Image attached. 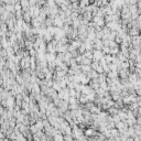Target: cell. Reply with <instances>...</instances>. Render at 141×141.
Here are the masks:
<instances>
[{
    "instance_id": "2",
    "label": "cell",
    "mask_w": 141,
    "mask_h": 141,
    "mask_svg": "<svg viewBox=\"0 0 141 141\" xmlns=\"http://www.w3.org/2000/svg\"><path fill=\"white\" fill-rule=\"evenodd\" d=\"M139 1H141V0H139Z\"/></svg>"
},
{
    "instance_id": "1",
    "label": "cell",
    "mask_w": 141,
    "mask_h": 141,
    "mask_svg": "<svg viewBox=\"0 0 141 141\" xmlns=\"http://www.w3.org/2000/svg\"><path fill=\"white\" fill-rule=\"evenodd\" d=\"M20 3H21L23 9H27V7H29V5H30V0H21Z\"/></svg>"
}]
</instances>
